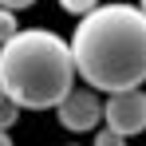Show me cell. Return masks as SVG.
<instances>
[{"instance_id": "7c38bea8", "label": "cell", "mask_w": 146, "mask_h": 146, "mask_svg": "<svg viewBox=\"0 0 146 146\" xmlns=\"http://www.w3.org/2000/svg\"><path fill=\"white\" fill-rule=\"evenodd\" d=\"M71 146H79V142H71Z\"/></svg>"}, {"instance_id": "5b68a950", "label": "cell", "mask_w": 146, "mask_h": 146, "mask_svg": "<svg viewBox=\"0 0 146 146\" xmlns=\"http://www.w3.org/2000/svg\"><path fill=\"white\" fill-rule=\"evenodd\" d=\"M16 119H20V107H16L12 99L0 91V130H12V126H16Z\"/></svg>"}, {"instance_id": "8992f818", "label": "cell", "mask_w": 146, "mask_h": 146, "mask_svg": "<svg viewBox=\"0 0 146 146\" xmlns=\"http://www.w3.org/2000/svg\"><path fill=\"white\" fill-rule=\"evenodd\" d=\"M103 0H59V8L67 12V16H75V20H83L87 12H95Z\"/></svg>"}, {"instance_id": "30bf717a", "label": "cell", "mask_w": 146, "mask_h": 146, "mask_svg": "<svg viewBox=\"0 0 146 146\" xmlns=\"http://www.w3.org/2000/svg\"><path fill=\"white\" fill-rule=\"evenodd\" d=\"M0 146H16V142H12V134H8V130H0Z\"/></svg>"}, {"instance_id": "3957f363", "label": "cell", "mask_w": 146, "mask_h": 146, "mask_svg": "<svg viewBox=\"0 0 146 146\" xmlns=\"http://www.w3.org/2000/svg\"><path fill=\"white\" fill-rule=\"evenodd\" d=\"M103 122L107 130H115L119 138H138L146 130V91H115L103 99Z\"/></svg>"}, {"instance_id": "52a82bcc", "label": "cell", "mask_w": 146, "mask_h": 146, "mask_svg": "<svg viewBox=\"0 0 146 146\" xmlns=\"http://www.w3.org/2000/svg\"><path fill=\"white\" fill-rule=\"evenodd\" d=\"M16 32H20V20H16V12L0 8V44H4V40H12Z\"/></svg>"}, {"instance_id": "6da1fadb", "label": "cell", "mask_w": 146, "mask_h": 146, "mask_svg": "<svg viewBox=\"0 0 146 146\" xmlns=\"http://www.w3.org/2000/svg\"><path fill=\"white\" fill-rule=\"evenodd\" d=\"M75 75L103 95L134 91L146 83V16L138 4L103 0L71 32Z\"/></svg>"}, {"instance_id": "9c48e42d", "label": "cell", "mask_w": 146, "mask_h": 146, "mask_svg": "<svg viewBox=\"0 0 146 146\" xmlns=\"http://www.w3.org/2000/svg\"><path fill=\"white\" fill-rule=\"evenodd\" d=\"M36 0H0V8H8V12H20V8H32Z\"/></svg>"}, {"instance_id": "ba28073f", "label": "cell", "mask_w": 146, "mask_h": 146, "mask_svg": "<svg viewBox=\"0 0 146 146\" xmlns=\"http://www.w3.org/2000/svg\"><path fill=\"white\" fill-rule=\"evenodd\" d=\"M91 146H126V138H119L115 130L103 126V130H95V142H91Z\"/></svg>"}, {"instance_id": "8fae6325", "label": "cell", "mask_w": 146, "mask_h": 146, "mask_svg": "<svg viewBox=\"0 0 146 146\" xmlns=\"http://www.w3.org/2000/svg\"><path fill=\"white\" fill-rule=\"evenodd\" d=\"M138 12H142V16H146V0H138Z\"/></svg>"}, {"instance_id": "277c9868", "label": "cell", "mask_w": 146, "mask_h": 146, "mask_svg": "<svg viewBox=\"0 0 146 146\" xmlns=\"http://www.w3.org/2000/svg\"><path fill=\"white\" fill-rule=\"evenodd\" d=\"M55 119H59L63 130H71V134L95 130L99 122H103V99H99V91H91V87H71L67 95L59 99Z\"/></svg>"}, {"instance_id": "7a4b0ae2", "label": "cell", "mask_w": 146, "mask_h": 146, "mask_svg": "<svg viewBox=\"0 0 146 146\" xmlns=\"http://www.w3.org/2000/svg\"><path fill=\"white\" fill-rule=\"evenodd\" d=\"M75 79L71 44L51 28H20L0 44V91L20 111H55Z\"/></svg>"}]
</instances>
